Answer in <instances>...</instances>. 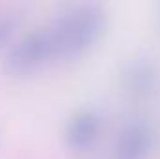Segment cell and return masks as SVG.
Returning <instances> with one entry per match:
<instances>
[{"label":"cell","instance_id":"4","mask_svg":"<svg viewBox=\"0 0 160 159\" xmlns=\"http://www.w3.org/2000/svg\"><path fill=\"white\" fill-rule=\"evenodd\" d=\"M155 137L145 122H128L123 125L114 144V159H147Z\"/></svg>","mask_w":160,"mask_h":159},{"label":"cell","instance_id":"5","mask_svg":"<svg viewBox=\"0 0 160 159\" xmlns=\"http://www.w3.org/2000/svg\"><path fill=\"white\" fill-rule=\"evenodd\" d=\"M45 64H47V58H45L43 47H41L36 32L15 41L8 49L6 58H4V68L13 75L32 73Z\"/></svg>","mask_w":160,"mask_h":159},{"label":"cell","instance_id":"2","mask_svg":"<svg viewBox=\"0 0 160 159\" xmlns=\"http://www.w3.org/2000/svg\"><path fill=\"white\" fill-rule=\"evenodd\" d=\"M121 88L127 96L134 99L151 97L160 84V68L157 60L147 54H138L128 58L121 69Z\"/></svg>","mask_w":160,"mask_h":159},{"label":"cell","instance_id":"7","mask_svg":"<svg viewBox=\"0 0 160 159\" xmlns=\"http://www.w3.org/2000/svg\"><path fill=\"white\" fill-rule=\"evenodd\" d=\"M158 28H160V11H158Z\"/></svg>","mask_w":160,"mask_h":159},{"label":"cell","instance_id":"3","mask_svg":"<svg viewBox=\"0 0 160 159\" xmlns=\"http://www.w3.org/2000/svg\"><path fill=\"white\" fill-rule=\"evenodd\" d=\"M101 131H102V120L99 112L93 109H80L69 116L63 129V139L71 150L86 152L99 140Z\"/></svg>","mask_w":160,"mask_h":159},{"label":"cell","instance_id":"6","mask_svg":"<svg viewBox=\"0 0 160 159\" xmlns=\"http://www.w3.org/2000/svg\"><path fill=\"white\" fill-rule=\"evenodd\" d=\"M15 28H17L15 15H11L9 11H2L0 9V45L9 41V38L15 32Z\"/></svg>","mask_w":160,"mask_h":159},{"label":"cell","instance_id":"1","mask_svg":"<svg viewBox=\"0 0 160 159\" xmlns=\"http://www.w3.org/2000/svg\"><path fill=\"white\" fill-rule=\"evenodd\" d=\"M106 28V13L97 4H77L65 8L45 26L36 30L47 64L69 60L93 47Z\"/></svg>","mask_w":160,"mask_h":159}]
</instances>
